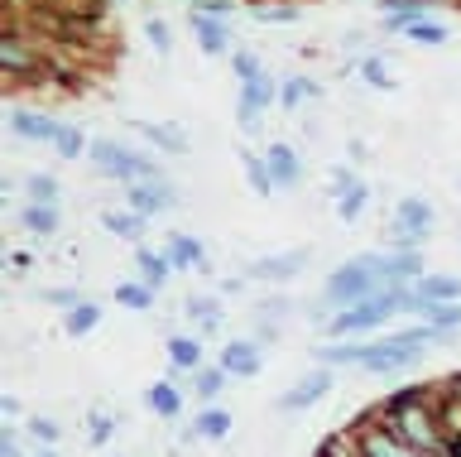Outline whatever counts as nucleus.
Returning <instances> with one entry per match:
<instances>
[{
  "label": "nucleus",
  "instance_id": "1",
  "mask_svg": "<svg viewBox=\"0 0 461 457\" xmlns=\"http://www.w3.org/2000/svg\"><path fill=\"white\" fill-rule=\"evenodd\" d=\"M423 333H403V337H389V342H375V347H360V366L370 370H399L418 361V352H423Z\"/></svg>",
  "mask_w": 461,
  "mask_h": 457
},
{
  "label": "nucleus",
  "instance_id": "2",
  "mask_svg": "<svg viewBox=\"0 0 461 457\" xmlns=\"http://www.w3.org/2000/svg\"><path fill=\"white\" fill-rule=\"evenodd\" d=\"M375 289H380V279L370 275V265L366 260H351L341 270V275H331L327 279V294L337 298V304H356V298H370Z\"/></svg>",
  "mask_w": 461,
  "mask_h": 457
},
{
  "label": "nucleus",
  "instance_id": "3",
  "mask_svg": "<svg viewBox=\"0 0 461 457\" xmlns=\"http://www.w3.org/2000/svg\"><path fill=\"white\" fill-rule=\"evenodd\" d=\"M92 160L106 169V174H115V178H154V164L149 160H140V154H125L121 145H92Z\"/></svg>",
  "mask_w": 461,
  "mask_h": 457
},
{
  "label": "nucleus",
  "instance_id": "4",
  "mask_svg": "<svg viewBox=\"0 0 461 457\" xmlns=\"http://www.w3.org/2000/svg\"><path fill=\"white\" fill-rule=\"evenodd\" d=\"M221 370H230V376H250V370H259V352L250 347V342H230V347L221 352Z\"/></svg>",
  "mask_w": 461,
  "mask_h": 457
},
{
  "label": "nucleus",
  "instance_id": "5",
  "mask_svg": "<svg viewBox=\"0 0 461 457\" xmlns=\"http://www.w3.org/2000/svg\"><path fill=\"white\" fill-rule=\"evenodd\" d=\"M298 270H303V251H294V255H274V260H255L250 275H259V279H294Z\"/></svg>",
  "mask_w": 461,
  "mask_h": 457
},
{
  "label": "nucleus",
  "instance_id": "6",
  "mask_svg": "<svg viewBox=\"0 0 461 457\" xmlns=\"http://www.w3.org/2000/svg\"><path fill=\"white\" fill-rule=\"evenodd\" d=\"M168 203H173V193L164 188V183H149V188H144V183H140V188H130V207H135L140 217H149V212L168 207Z\"/></svg>",
  "mask_w": 461,
  "mask_h": 457
},
{
  "label": "nucleus",
  "instance_id": "7",
  "mask_svg": "<svg viewBox=\"0 0 461 457\" xmlns=\"http://www.w3.org/2000/svg\"><path fill=\"white\" fill-rule=\"evenodd\" d=\"M428 222H432V212L423 197H403L399 203V226H409L413 236H428Z\"/></svg>",
  "mask_w": 461,
  "mask_h": 457
},
{
  "label": "nucleus",
  "instance_id": "8",
  "mask_svg": "<svg viewBox=\"0 0 461 457\" xmlns=\"http://www.w3.org/2000/svg\"><path fill=\"white\" fill-rule=\"evenodd\" d=\"M14 131L20 135H29V140H58V131H63V125H53V121H43V116H29V111H14Z\"/></svg>",
  "mask_w": 461,
  "mask_h": 457
},
{
  "label": "nucleus",
  "instance_id": "9",
  "mask_svg": "<svg viewBox=\"0 0 461 457\" xmlns=\"http://www.w3.org/2000/svg\"><path fill=\"white\" fill-rule=\"evenodd\" d=\"M399 428H403V438H409V443H418V448H432V443H438V438H432V428H428V419L418 409H403Z\"/></svg>",
  "mask_w": 461,
  "mask_h": 457
},
{
  "label": "nucleus",
  "instance_id": "10",
  "mask_svg": "<svg viewBox=\"0 0 461 457\" xmlns=\"http://www.w3.org/2000/svg\"><path fill=\"white\" fill-rule=\"evenodd\" d=\"M327 385H331V376H312L308 385H298V390L284 395V409H303V405H312V399H322Z\"/></svg>",
  "mask_w": 461,
  "mask_h": 457
},
{
  "label": "nucleus",
  "instance_id": "11",
  "mask_svg": "<svg viewBox=\"0 0 461 457\" xmlns=\"http://www.w3.org/2000/svg\"><path fill=\"white\" fill-rule=\"evenodd\" d=\"M269 174H274V183H294L298 178V160H294V150H288V145L269 150Z\"/></svg>",
  "mask_w": 461,
  "mask_h": 457
},
{
  "label": "nucleus",
  "instance_id": "12",
  "mask_svg": "<svg viewBox=\"0 0 461 457\" xmlns=\"http://www.w3.org/2000/svg\"><path fill=\"white\" fill-rule=\"evenodd\" d=\"M168 265H202V246L193 236H173L168 246Z\"/></svg>",
  "mask_w": 461,
  "mask_h": 457
},
{
  "label": "nucleus",
  "instance_id": "13",
  "mask_svg": "<svg viewBox=\"0 0 461 457\" xmlns=\"http://www.w3.org/2000/svg\"><path fill=\"white\" fill-rule=\"evenodd\" d=\"M106 226H111L115 236H130V241H135V236L144 232V217H140V212H106Z\"/></svg>",
  "mask_w": 461,
  "mask_h": 457
},
{
  "label": "nucleus",
  "instance_id": "14",
  "mask_svg": "<svg viewBox=\"0 0 461 457\" xmlns=\"http://www.w3.org/2000/svg\"><path fill=\"white\" fill-rule=\"evenodd\" d=\"M197 39H202V49H207V53H221L226 49V30L216 20H207V15H197Z\"/></svg>",
  "mask_w": 461,
  "mask_h": 457
},
{
  "label": "nucleus",
  "instance_id": "15",
  "mask_svg": "<svg viewBox=\"0 0 461 457\" xmlns=\"http://www.w3.org/2000/svg\"><path fill=\"white\" fill-rule=\"evenodd\" d=\"M366 457H413V452L399 448L389 434H370V438H366Z\"/></svg>",
  "mask_w": 461,
  "mask_h": 457
},
{
  "label": "nucleus",
  "instance_id": "16",
  "mask_svg": "<svg viewBox=\"0 0 461 457\" xmlns=\"http://www.w3.org/2000/svg\"><path fill=\"white\" fill-rule=\"evenodd\" d=\"M197 434H202V438H226V434H230V419H226L221 409H207V414L197 419Z\"/></svg>",
  "mask_w": 461,
  "mask_h": 457
},
{
  "label": "nucleus",
  "instance_id": "17",
  "mask_svg": "<svg viewBox=\"0 0 461 457\" xmlns=\"http://www.w3.org/2000/svg\"><path fill=\"white\" fill-rule=\"evenodd\" d=\"M456 294H461V279L456 275H438V279L423 284V294H418V298H456Z\"/></svg>",
  "mask_w": 461,
  "mask_h": 457
},
{
  "label": "nucleus",
  "instance_id": "18",
  "mask_svg": "<svg viewBox=\"0 0 461 457\" xmlns=\"http://www.w3.org/2000/svg\"><path fill=\"white\" fill-rule=\"evenodd\" d=\"M115 298H121L125 308H149L154 289H149V284H121V289H115Z\"/></svg>",
  "mask_w": 461,
  "mask_h": 457
},
{
  "label": "nucleus",
  "instance_id": "19",
  "mask_svg": "<svg viewBox=\"0 0 461 457\" xmlns=\"http://www.w3.org/2000/svg\"><path fill=\"white\" fill-rule=\"evenodd\" d=\"M96 318H101V308H96V304H77V308L68 313V333L77 337V333H86V327H92Z\"/></svg>",
  "mask_w": 461,
  "mask_h": 457
},
{
  "label": "nucleus",
  "instance_id": "20",
  "mask_svg": "<svg viewBox=\"0 0 461 457\" xmlns=\"http://www.w3.org/2000/svg\"><path fill=\"white\" fill-rule=\"evenodd\" d=\"M245 174H250V183H255V193H274V174L265 164L255 160V154H245Z\"/></svg>",
  "mask_w": 461,
  "mask_h": 457
},
{
  "label": "nucleus",
  "instance_id": "21",
  "mask_svg": "<svg viewBox=\"0 0 461 457\" xmlns=\"http://www.w3.org/2000/svg\"><path fill=\"white\" fill-rule=\"evenodd\" d=\"M409 39H413V44H442L447 30H438V24H428V20H413L409 24Z\"/></svg>",
  "mask_w": 461,
  "mask_h": 457
},
{
  "label": "nucleus",
  "instance_id": "22",
  "mask_svg": "<svg viewBox=\"0 0 461 457\" xmlns=\"http://www.w3.org/2000/svg\"><path fill=\"white\" fill-rule=\"evenodd\" d=\"M168 356L178 366H197V342H187V337H173L168 342Z\"/></svg>",
  "mask_w": 461,
  "mask_h": 457
},
{
  "label": "nucleus",
  "instance_id": "23",
  "mask_svg": "<svg viewBox=\"0 0 461 457\" xmlns=\"http://www.w3.org/2000/svg\"><path fill=\"white\" fill-rule=\"evenodd\" d=\"M140 275L149 289H158V284H164V260H158V255H140Z\"/></svg>",
  "mask_w": 461,
  "mask_h": 457
},
{
  "label": "nucleus",
  "instance_id": "24",
  "mask_svg": "<svg viewBox=\"0 0 461 457\" xmlns=\"http://www.w3.org/2000/svg\"><path fill=\"white\" fill-rule=\"evenodd\" d=\"M140 131L149 135V140H158L164 150H183V135H178V131H168V125H140Z\"/></svg>",
  "mask_w": 461,
  "mask_h": 457
},
{
  "label": "nucleus",
  "instance_id": "25",
  "mask_svg": "<svg viewBox=\"0 0 461 457\" xmlns=\"http://www.w3.org/2000/svg\"><path fill=\"white\" fill-rule=\"evenodd\" d=\"M149 405H154L158 414H178V395H173L168 385H154V390H149Z\"/></svg>",
  "mask_w": 461,
  "mask_h": 457
},
{
  "label": "nucleus",
  "instance_id": "26",
  "mask_svg": "<svg viewBox=\"0 0 461 457\" xmlns=\"http://www.w3.org/2000/svg\"><path fill=\"white\" fill-rule=\"evenodd\" d=\"M303 96H317V87H312L308 78H294V82H288V87H284V106H298Z\"/></svg>",
  "mask_w": 461,
  "mask_h": 457
},
{
  "label": "nucleus",
  "instance_id": "27",
  "mask_svg": "<svg viewBox=\"0 0 461 457\" xmlns=\"http://www.w3.org/2000/svg\"><path fill=\"white\" fill-rule=\"evenodd\" d=\"M24 226H34V232H53V207H29L24 212Z\"/></svg>",
  "mask_w": 461,
  "mask_h": 457
},
{
  "label": "nucleus",
  "instance_id": "28",
  "mask_svg": "<svg viewBox=\"0 0 461 457\" xmlns=\"http://www.w3.org/2000/svg\"><path fill=\"white\" fill-rule=\"evenodd\" d=\"M29 193H34V197H39V203H53V193H58V183H53L49 174H34V178H29Z\"/></svg>",
  "mask_w": 461,
  "mask_h": 457
},
{
  "label": "nucleus",
  "instance_id": "29",
  "mask_svg": "<svg viewBox=\"0 0 461 457\" xmlns=\"http://www.w3.org/2000/svg\"><path fill=\"white\" fill-rule=\"evenodd\" d=\"M384 10H389V15H399V20H409V24H413V20H418V10H423V0H389Z\"/></svg>",
  "mask_w": 461,
  "mask_h": 457
},
{
  "label": "nucleus",
  "instance_id": "30",
  "mask_svg": "<svg viewBox=\"0 0 461 457\" xmlns=\"http://www.w3.org/2000/svg\"><path fill=\"white\" fill-rule=\"evenodd\" d=\"M58 154H82V131L63 125V131H58Z\"/></svg>",
  "mask_w": 461,
  "mask_h": 457
},
{
  "label": "nucleus",
  "instance_id": "31",
  "mask_svg": "<svg viewBox=\"0 0 461 457\" xmlns=\"http://www.w3.org/2000/svg\"><path fill=\"white\" fill-rule=\"evenodd\" d=\"M0 59H5V68H29V53L14 44V39H5V49H0Z\"/></svg>",
  "mask_w": 461,
  "mask_h": 457
},
{
  "label": "nucleus",
  "instance_id": "32",
  "mask_svg": "<svg viewBox=\"0 0 461 457\" xmlns=\"http://www.w3.org/2000/svg\"><path fill=\"white\" fill-rule=\"evenodd\" d=\"M149 44H154L158 53H168L173 39H168V24H164V20H149Z\"/></svg>",
  "mask_w": 461,
  "mask_h": 457
},
{
  "label": "nucleus",
  "instance_id": "33",
  "mask_svg": "<svg viewBox=\"0 0 461 457\" xmlns=\"http://www.w3.org/2000/svg\"><path fill=\"white\" fill-rule=\"evenodd\" d=\"M360 73H366V82H375V87H389V73H384L380 59H366V68H360Z\"/></svg>",
  "mask_w": 461,
  "mask_h": 457
},
{
  "label": "nucleus",
  "instance_id": "34",
  "mask_svg": "<svg viewBox=\"0 0 461 457\" xmlns=\"http://www.w3.org/2000/svg\"><path fill=\"white\" fill-rule=\"evenodd\" d=\"M221 376H226V370H202V376H197V390H202V395H216V390L226 385Z\"/></svg>",
  "mask_w": 461,
  "mask_h": 457
},
{
  "label": "nucleus",
  "instance_id": "35",
  "mask_svg": "<svg viewBox=\"0 0 461 457\" xmlns=\"http://www.w3.org/2000/svg\"><path fill=\"white\" fill-rule=\"evenodd\" d=\"M236 73H240V82H255V78H265V73H259V63L250 59V53H240V59H236Z\"/></svg>",
  "mask_w": 461,
  "mask_h": 457
},
{
  "label": "nucleus",
  "instance_id": "36",
  "mask_svg": "<svg viewBox=\"0 0 461 457\" xmlns=\"http://www.w3.org/2000/svg\"><path fill=\"white\" fill-rule=\"evenodd\" d=\"M360 203H366V188H346V203H341V217H356Z\"/></svg>",
  "mask_w": 461,
  "mask_h": 457
},
{
  "label": "nucleus",
  "instance_id": "37",
  "mask_svg": "<svg viewBox=\"0 0 461 457\" xmlns=\"http://www.w3.org/2000/svg\"><path fill=\"white\" fill-rule=\"evenodd\" d=\"M92 438H111V419H101V414H96V419H92Z\"/></svg>",
  "mask_w": 461,
  "mask_h": 457
},
{
  "label": "nucleus",
  "instance_id": "38",
  "mask_svg": "<svg viewBox=\"0 0 461 457\" xmlns=\"http://www.w3.org/2000/svg\"><path fill=\"white\" fill-rule=\"evenodd\" d=\"M34 434H39V438H58V428H53V424H43V419H34Z\"/></svg>",
  "mask_w": 461,
  "mask_h": 457
},
{
  "label": "nucleus",
  "instance_id": "39",
  "mask_svg": "<svg viewBox=\"0 0 461 457\" xmlns=\"http://www.w3.org/2000/svg\"><path fill=\"white\" fill-rule=\"evenodd\" d=\"M5 457H20V452H14V443H10V438H5Z\"/></svg>",
  "mask_w": 461,
  "mask_h": 457
},
{
  "label": "nucleus",
  "instance_id": "40",
  "mask_svg": "<svg viewBox=\"0 0 461 457\" xmlns=\"http://www.w3.org/2000/svg\"><path fill=\"white\" fill-rule=\"evenodd\" d=\"M456 457H461V448H456Z\"/></svg>",
  "mask_w": 461,
  "mask_h": 457
},
{
  "label": "nucleus",
  "instance_id": "41",
  "mask_svg": "<svg viewBox=\"0 0 461 457\" xmlns=\"http://www.w3.org/2000/svg\"><path fill=\"white\" fill-rule=\"evenodd\" d=\"M43 457H49V452H43Z\"/></svg>",
  "mask_w": 461,
  "mask_h": 457
}]
</instances>
